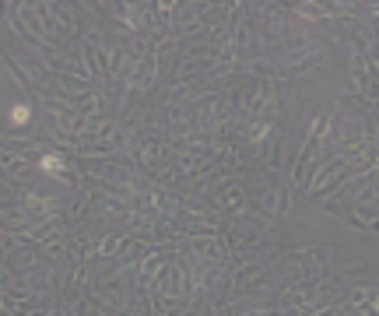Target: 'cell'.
I'll return each instance as SVG.
<instances>
[{"mask_svg":"<svg viewBox=\"0 0 379 316\" xmlns=\"http://www.w3.org/2000/svg\"><path fill=\"white\" fill-rule=\"evenodd\" d=\"M11 119H14V123H28V105H25V102H18V105L11 109Z\"/></svg>","mask_w":379,"mask_h":316,"instance_id":"cell-1","label":"cell"},{"mask_svg":"<svg viewBox=\"0 0 379 316\" xmlns=\"http://www.w3.org/2000/svg\"><path fill=\"white\" fill-rule=\"evenodd\" d=\"M42 169H46V172H60V169H64V162H60L56 155H46V158H42Z\"/></svg>","mask_w":379,"mask_h":316,"instance_id":"cell-2","label":"cell"}]
</instances>
